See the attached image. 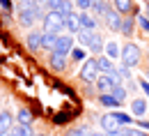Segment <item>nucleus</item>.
Here are the masks:
<instances>
[{"label":"nucleus","instance_id":"1","mask_svg":"<svg viewBox=\"0 0 149 136\" xmlns=\"http://www.w3.org/2000/svg\"><path fill=\"white\" fill-rule=\"evenodd\" d=\"M62 28H67V19L60 12H46V16H44V32L60 35Z\"/></svg>","mask_w":149,"mask_h":136},{"label":"nucleus","instance_id":"2","mask_svg":"<svg viewBox=\"0 0 149 136\" xmlns=\"http://www.w3.org/2000/svg\"><path fill=\"white\" fill-rule=\"evenodd\" d=\"M122 62H124V67H135L140 62V46L133 42L122 46Z\"/></svg>","mask_w":149,"mask_h":136},{"label":"nucleus","instance_id":"3","mask_svg":"<svg viewBox=\"0 0 149 136\" xmlns=\"http://www.w3.org/2000/svg\"><path fill=\"white\" fill-rule=\"evenodd\" d=\"M74 49H76V46H74V35L64 32V35L57 37V44H55V49H53V53H55V56H62V58H67V56H71Z\"/></svg>","mask_w":149,"mask_h":136},{"label":"nucleus","instance_id":"4","mask_svg":"<svg viewBox=\"0 0 149 136\" xmlns=\"http://www.w3.org/2000/svg\"><path fill=\"white\" fill-rule=\"evenodd\" d=\"M80 78L87 81V83H92V81L99 78V62L94 58H87L83 62V67H80Z\"/></svg>","mask_w":149,"mask_h":136},{"label":"nucleus","instance_id":"5","mask_svg":"<svg viewBox=\"0 0 149 136\" xmlns=\"http://www.w3.org/2000/svg\"><path fill=\"white\" fill-rule=\"evenodd\" d=\"M101 129H103V134H115V132L122 129V125L115 118V113H106V116L101 118Z\"/></svg>","mask_w":149,"mask_h":136},{"label":"nucleus","instance_id":"6","mask_svg":"<svg viewBox=\"0 0 149 136\" xmlns=\"http://www.w3.org/2000/svg\"><path fill=\"white\" fill-rule=\"evenodd\" d=\"M28 49L35 51V53L44 49V32H41V30H32V32L28 35Z\"/></svg>","mask_w":149,"mask_h":136},{"label":"nucleus","instance_id":"7","mask_svg":"<svg viewBox=\"0 0 149 136\" xmlns=\"http://www.w3.org/2000/svg\"><path fill=\"white\" fill-rule=\"evenodd\" d=\"M64 30H69V35H78L83 30V25H80V12H74V14L67 16V28Z\"/></svg>","mask_w":149,"mask_h":136},{"label":"nucleus","instance_id":"8","mask_svg":"<svg viewBox=\"0 0 149 136\" xmlns=\"http://www.w3.org/2000/svg\"><path fill=\"white\" fill-rule=\"evenodd\" d=\"M122 14L117 12V9H108L106 12V23H108V28L110 30H122Z\"/></svg>","mask_w":149,"mask_h":136},{"label":"nucleus","instance_id":"9","mask_svg":"<svg viewBox=\"0 0 149 136\" xmlns=\"http://www.w3.org/2000/svg\"><path fill=\"white\" fill-rule=\"evenodd\" d=\"M96 88H99V92H101V95H108L112 88H115L112 76H108V74H99V78H96Z\"/></svg>","mask_w":149,"mask_h":136},{"label":"nucleus","instance_id":"10","mask_svg":"<svg viewBox=\"0 0 149 136\" xmlns=\"http://www.w3.org/2000/svg\"><path fill=\"white\" fill-rule=\"evenodd\" d=\"M96 62H99V72H101V74H108V76H115V74H117V69H115V65H112L110 58L99 56V58H96Z\"/></svg>","mask_w":149,"mask_h":136},{"label":"nucleus","instance_id":"11","mask_svg":"<svg viewBox=\"0 0 149 136\" xmlns=\"http://www.w3.org/2000/svg\"><path fill=\"white\" fill-rule=\"evenodd\" d=\"M14 129V118L9 111H0V134H7Z\"/></svg>","mask_w":149,"mask_h":136},{"label":"nucleus","instance_id":"12","mask_svg":"<svg viewBox=\"0 0 149 136\" xmlns=\"http://www.w3.org/2000/svg\"><path fill=\"white\" fill-rule=\"evenodd\" d=\"M76 37H78V44H80V46L90 49V46H92V42H94V37H96V32H94V30H80Z\"/></svg>","mask_w":149,"mask_h":136},{"label":"nucleus","instance_id":"13","mask_svg":"<svg viewBox=\"0 0 149 136\" xmlns=\"http://www.w3.org/2000/svg\"><path fill=\"white\" fill-rule=\"evenodd\" d=\"M131 113H133L135 118L145 116V113H147V101H145V99H140V97H135L133 101H131Z\"/></svg>","mask_w":149,"mask_h":136},{"label":"nucleus","instance_id":"14","mask_svg":"<svg viewBox=\"0 0 149 136\" xmlns=\"http://www.w3.org/2000/svg\"><path fill=\"white\" fill-rule=\"evenodd\" d=\"M106 58H110V60L122 58V46H119L117 42H108V44H106Z\"/></svg>","mask_w":149,"mask_h":136},{"label":"nucleus","instance_id":"15","mask_svg":"<svg viewBox=\"0 0 149 136\" xmlns=\"http://www.w3.org/2000/svg\"><path fill=\"white\" fill-rule=\"evenodd\" d=\"M80 25H83V30H94L96 32V21L90 12H80Z\"/></svg>","mask_w":149,"mask_h":136},{"label":"nucleus","instance_id":"16","mask_svg":"<svg viewBox=\"0 0 149 136\" xmlns=\"http://www.w3.org/2000/svg\"><path fill=\"white\" fill-rule=\"evenodd\" d=\"M112 2H115V9H117L119 14L131 16V12H133V0H112Z\"/></svg>","mask_w":149,"mask_h":136},{"label":"nucleus","instance_id":"17","mask_svg":"<svg viewBox=\"0 0 149 136\" xmlns=\"http://www.w3.org/2000/svg\"><path fill=\"white\" fill-rule=\"evenodd\" d=\"M16 122H19V125H25V127H30V125H32V111H30V109H19V113H16Z\"/></svg>","mask_w":149,"mask_h":136},{"label":"nucleus","instance_id":"18","mask_svg":"<svg viewBox=\"0 0 149 136\" xmlns=\"http://www.w3.org/2000/svg\"><path fill=\"white\" fill-rule=\"evenodd\" d=\"M133 30H135V19L133 16H124V21H122V35H126V37H131L133 35Z\"/></svg>","mask_w":149,"mask_h":136},{"label":"nucleus","instance_id":"19","mask_svg":"<svg viewBox=\"0 0 149 136\" xmlns=\"http://www.w3.org/2000/svg\"><path fill=\"white\" fill-rule=\"evenodd\" d=\"M99 104L106 106V109H117V106H119V101L112 97L110 92H108V95H99Z\"/></svg>","mask_w":149,"mask_h":136},{"label":"nucleus","instance_id":"20","mask_svg":"<svg viewBox=\"0 0 149 136\" xmlns=\"http://www.w3.org/2000/svg\"><path fill=\"white\" fill-rule=\"evenodd\" d=\"M67 67V58H62V56H55V53H51V69H55V72H62Z\"/></svg>","mask_w":149,"mask_h":136},{"label":"nucleus","instance_id":"21","mask_svg":"<svg viewBox=\"0 0 149 136\" xmlns=\"http://www.w3.org/2000/svg\"><path fill=\"white\" fill-rule=\"evenodd\" d=\"M57 37L60 35H53V32H44V49H48V51H53L57 44Z\"/></svg>","mask_w":149,"mask_h":136},{"label":"nucleus","instance_id":"22","mask_svg":"<svg viewBox=\"0 0 149 136\" xmlns=\"http://www.w3.org/2000/svg\"><path fill=\"white\" fill-rule=\"evenodd\" d=\"M108 9H110V7H108L106 0H94V2H92V12H94V14H103V16H106Z\"/></svg>","mask_w":149,"mask_h":136},{"label":"nucleus","instance_id":"23","mask_svg":"<svg viewBox=\"0 0 149 136\" xmlns=\"http://www.w3.org/2000/svg\"><path fill=\"white\" fill-rule=\"evenodd\" d=\"M110 95L117 99V101H124V99H126V88H124L122 83H117V85H115V88L110 90Z\"/></svg>","mask_w":149,"mask_h":136},{"label":"nucleus","instance_id":"24","mask_svg":"<svg viewBox=\"0 0 149 136\" xmlns=\"http://www.w3.org/2000/svg\"><path fill=\"white\" fill-rule=\"evenodd\" d=\"M9 134H12V136H37V134H32V129H30V127H25V125H16Z\"/></svg>","mask_w":149,"mask_h":136},{"label":"nucleus","instance_id":"25","mask_svg":"<svg viewBox=\"0 0 149 136\" xmlns=\"http://www.w3.org/2000/svg\"><path fill=\"white\" fill-rule=\"evenodd\" d=\"M57 12H60V14L67 19L69 14H74V2H71V0H64V2L60 5V9H57Z\"/></svg>","mask_w":149,"mask_h":136},{"label":"nucleus","instance_id":"26","mask_svg":"<svg viewBox=\"0 0 149 136\" xmlns=\"http://www.w3.org/2000/svg\"><path fill=\"white\" fill-rule=\"evenodd\" d=\"M103 49H106V44H103V39H101L99 35H96V37H94V42H92V46H90V51H94V53H101Z\"/></svg>","mask_w":149,"mask_h":136},{"label":"nucleus","instance_id":"27","mask_svg":"<svg viewBox=\"0 0 149 136\" xmlns=\"http://www.w3.org/2000/svg\"><path fill=\"white\" fill-rule=\"evenodd\" d=\"M67 136H92V132H90L87 127H74Z\"/></svg>","mask_w":149,"mask_h":136},{"label":"nucleus","instance_id":"28","mask_svg":"<svg viewBox=\"0 0 149 136\" xmlns=\"http://www.w3.org/2000/svg\"><path fill=\"white\" fill-rule=\"evenodd\" d=\"M71 56H74V60H85V56H87V49H85V46H76L74 51H71Z\"/></svg>","mask_w":149,"mask_h":136},{"label":"nucleus","instance_id":"29","mask_svg":"<svg viewBox=\"0 0 149 136\" xmlns=\"http://www.w3.org/2000/svg\"><path fill=\"white\" fill-rule=\"evenodd\" d=\"M115 118L119 120V125H122V127H126V125H131V122H133V118L126 116V113H115Z\"/></svg>","mask_w":149,"mask_h":136},{"label":"nucleus","instance_id":"30","mask_svg":"<svg viewBox=\"0 0 149 136\" xmlns=\"http://www.w3.org/2000/svg\"><path fill=\"white\" fill-rule=\"evenodd\" d=\"M92 2H94V0H76V5H78V9H80V12L92 9Z\"/></svg>","mask_w":149,"mask_h":136},{"label":"nucleus","instance_id":"31","mask_svg":"<svg viewBox=\"0 0 149 136\" xmlns=\"http://www.w3.org/2000/svg\"><path fill=\"white\" fill-rule=\"evenodd\" d=\"M117 74H119V81H122V78H131V67H119Z\"/></svg>","mask_w":149,"mask_h":136},{"label":"nucleus","instance_id":"32","mask_svg":"<svg viewBox=\"0 0 149 136\" xmlns=\"http://www.w3.org/2000/svg\"><path fill=\"white\" fill-rule=\"evenodd\" d=\"M138 23H140V28H142L145 32H149V19L147 16H138Z\"/></svg>","mask_w":149,"mask_h":136},{"label":"nucleus","instance_id":"33","mask_svg":"<svg viewBox=\"0 0 149 136\" xmlns=\"http://www.w3.org/2000/svg\"><path fill=\"white\" fill-rule=\"evenodd\" d=\"M62 2H64V0H48V7H51V12H57Z\"/></svg>","mask_w":149,"mask_h":136},{"label":"nucleus","instance_id":"34","mask_svg":"<svg viewBox=\"0 0 149 136\" xmlns=\"http://www.w3.org/2000/svg\"><path fill=\"white\" fill-rule=\"evenodd\" d=\"M108 136H131V129H129V127H122L119 132H115V134H108Z\"/></svg>","mask_w":149,"mask_h":136},{"label":"nucleus","instance_id":"35","mask_svg":"<svg viewBox=\"0 0 149 136\" xmlns=\"http://www.w3.org/2000/svg\"><path fill=\"white\" fill-rule=\"evenodd\" d=\"M0 7H2V9L7 12V14L12 12V2H9V0H0Z\"/></svg>","mask_w":149,"mask_h":136},{"label":"nucleus","instance_id":"36","mask_svg":"<svg viewBox=\"0 0 149 136\" xmlns=\"http://www.w3.org/2000/svg\"><path fill=\"white\" fill-rule=\"evenodd\" d=\"M135 125H138L140 129H145V132H149V122H147V120H138Z\"/></svg>","mask_w":149,"mask_h":136},{"label":"nucleus","instance_id":"37","mask_svg":"<svg viewBox=\"0 0 149 136\" xmlns=\"http://www.w3.org/2000/svg\"><path fill=\"white\" fill-rule=\"evenodd\" d=\"M67 113H62V116H55V125H62V122H67Z\"/></svg>","mask_w":149,"mask_h":136},{"label":"nucleus","instance_id":"38","mask_svg":"<svg viewBox=\"0 0 149 136\" xmlns=\"http://www.w3.org/2000/svg\"><path fill=\"white\" fill-rule=\"evenodd\" d=\"M140 85H142V90L147 92V97H149V81H145V78H142V81H140Z\"/></svg>","mask_w":149,"mask_h":136},{"label":"nucleus","instance_id":"39","mask_svg":"<svg viewBox=\"0 0 149 136\" xmlns=\"http://www.w3.org/2000/svg\"><path fill=\"white\" fill-rule=\"evenodd\" d=\"M32 5L35 7H44V5H48V0H32Z\"/></svg>","mask_w":149,"mask_h":136},{"label":"nucleus","instance_id":"40","mask_svg":"<svg viewBox=\"0 0 149 136\" xmlns=\"http://www.w3.org/2000/svg\"><path fill=\"white\" fill-rule=\"evenodd\" d=\"M131 136H147L145 132H138V129H131Z\"/></svg>","mask_w":149,"mask_h":136},{"label":"nucleus","instance_id":"41","mask_svg":"<svg viewBox=\"0 0 149 136\" xmlns=\"http://www.w3.org/2000/svg\"><path fill=\"white\" fill-rule=\"evenodd\" d=\"M92 136H108V134H99V132H94V134Z\"/></svg>","mask_w":149,"mask_h":136},{"label":"nucleus","instance_id":"42","mask_svg":"<svg viewBox=\"0 0 149 136\" xmlns=\"http://www.w3.org/2000/svg\"><path fill=\"white\" fill-rule=\"evenodd\" d=\"M147 19H149V2H147Z\"/></svg>","mask_w":149,"mask_h":136},{"label":"nucleus","instance_id":"43","mask_svg":"<svg viewBox=\"0 0 149 136\" xmlns=\"http://www.w3.org/2000/svg\"><path fill=\"white\" fill-rule=\"evenodd\" d=\"M37 136H46V134H37Z\"/></svg>","mask_w":149,"mask_h":136},{"label":"nucleus","instance_id":"44","mask_svg":"<svg viewBox=\"0 0 149 136\" xmlns=\"http://www.w3.org/2000/svg\"><path fill=\"white\" fill-rule=\"evenodd\" d=\"M147 58H149V51H147Z\"/></svg>","mask_w":149,"mask_h":136},{"label":"nucleus","instance_id":"45","mask_svg":"<svg viewBox=\"0 0 149 136\" xmlns=\"http://www.w3.org/2000/svg\"><path fill=\"white\" fill-rule=\"evenodd\" d=\"M145 2H149V0H145Z\"/></svg>","mask_w":149,"mask_h":136}]
</instances>
